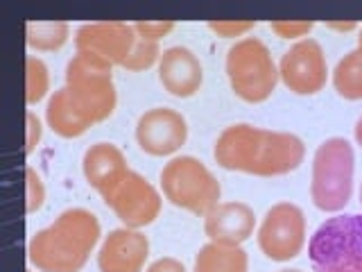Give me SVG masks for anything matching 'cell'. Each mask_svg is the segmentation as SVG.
I'll use <instances>...</instances> for the list:
<instances>
[{
	"label": "cell",
	"instance_id": "6da1fadb",
	"mask_svg": "<svg viewBox=\"0 0 362 272\" xmlns=\"http://www.w3.org/2000/svg\"><path fill=\"white\" fill-rule=\"evenodd\" d=\"M213 157L224 170L256 177H279L303 164L305 145L297 134L238 123L229 125L218 136Z\"/></svg>",
	"mask_w": 362,
	"mask_h": 272
},
{
	"label": "cell",
	"instance_id": "7a4b0ae2",
	"mask_svg": "<svg viewBox=\"0 0 362 272\" xmlns=\"http://www.w3.org/2000/svg\"><path fill=\"white\" fill-rule=\"evenodd\" d=\"M100 241V220L86 209H66L28 245L32 266L41 272H79Z\"/></svg>",
	"mask_w": 362,
	"mask_h": 272
},
{
	"label": "cell",
	"instance_id": "3957f363",
	"mask_svg": "<svg viewBox=\"0 0 362 272\" xmlns=\"http://www.w3.org/2000/svg\"><path fill=\"white\" fill-rule=\"evenodd\" d=\"M354 145L342 136L326 139L317 147L313 157L310 181V198L315 207L324 213L342 211L354 193Z\"/></svg>",
	"mask_w": 362,
	"mask_h": 272
},
{
	"label": "cell",
	"instance_id": "277c9868",
	"mask_svg": "<svg viewBox=\"0 0 362 272\" xmlns=\"http://www.w3.org/2000/svg\"><path fill=\"white\" fill-rule=\"evenodd\" d=\"M66 91L90 123L107 120L118 105L113 66L93 52H77L66 66Z\"/></svg>",
	"mask_w": 362,
	"mask_h": 272
},
{
	"label": "cell",
	"instance_id": "5b68a950",
	"mask_svg": "<svg viewBox=\"0 0 362 272\" xmlns=\"http://www.w3.org/2000/svg\"><path fill=\"white\" fill-rule=\"evenodd\" d=\"M315 272H362V215H333L308 241Z\"/></svg>",
	"mask_w": 362,
	"mask_h": 272
},
{
	"label": "cell",
	"instance_id": "8992f818",
	"mask_svg": "<svg viewBox=\"0 0 362 272\" xmlns=\"http://www.w3.org/2000/svg\"><path fill=\"white\" fill-rule=\"evenodd\" d=\"M226 77L238 98L249 105H258L276 91L279 66L263 41L247 37L235 41L226 52Z\"/></svg>",
	"mask_w": 362,
	"mask_h": 272
},
{
	"label": "cell",
	"instance_id": "52a82bcc",
	"mask_svg": "<svg viewBox=\"0 0 362 272\" xmlns=\"http://www.w3.org/2000/svg\"><path fill=\"white\" fill-rule=\"evenodd\" d=\"M161 188L170 204L195 215H206L220 204V181L199 159L181 154L161 170Z\"/></svg>",
	"mask_w": 362,
	"mask_h": 272
},
{
	"label": "cell",
	"instance_id": "ba28073f",
	"mask_svg": "<svg viewBox=\"0 0 362 272\" xmlns=\"http://www.w3.org/2000/svg\"><path fill=\"white\" fill-rule=\"evenodd\" d=\"M305 245V215L292 202H279L258 227V247L269 261L286 264L301 254Z\"/></svg>",
	"mask_w": 362,
	"mask_h": 272
},
{
	"label": "cell",
	"instance_id": "9c48e42d",
	"mask_svg": "<svg viewBox=\"0 0 362 272\" xmlns=\"http://www.w3.org/2000/svg\"><path fill=\"white\" fill-rule=\"evenodd\" d=\"M279 79L297 96H315L328 82V64L324 48L315 39L297 41L281 57Z\"/></svg>",
	"mask_w": 362,
	"mask_h": 272
},
{
	"label": "cell",
	"instance_id": "30bf717a",
	"mask_svg": "<svg viewBox=\"0 0 362 272\" xmlns=\"http://www.w3.org/2000/svg\"><path fill=\"white\" fill-rule=\"evenodd\" d=\"M161 202L163 200L158 191L134 170L107 200L116 218L129 230H143V227L152 225L161 213Z\"/></svg>",
	"mask_w": 362,
	"mask_h": 272
},
{
	"label": "cell",
	"instance_id": "8fae6325",
	"mask_svg": "<svg viewBox=\"0 0 362 272\" xmlns=\"http://www.w3.org/2000/svg\"><path fill=\"white\" fill-rule=\"evenodd\" d=\"M188 139V123L179 111L154 107L136 123V143L150 157H170L184 147Z\"/></svg>",
	"mask_w": 362,
	"mask_h": 272
},
{
	"label": "cell",
	"instance_id": "7c38bea8",
	"mask_svg": "<svg viewBox=\"0 0 362 272\" xmlns=\"http://www.w3.org/2000/svg\"><path fill=\"white\" fill-rule=\"evenodd\" d=\"M136 41L134 26L122 21H100L86 23L75 32L77 52H93L111 66H122L129 57Z\"/></svg>",
	"mask_w": 362,
	"mask_h": 272
},
{
	"label": "cell",
	"instance_id": "4fadbf2b",
	"mask_svg": "<svg viewBox=\"0 0 362 272\" xmlns=\"http://www.w3.org/2000/svg\"><path fill=\"white\" fill-rule=\"evenodd\" d=\"M150 256V241L139 230H113L98 252L100 272H141Z\"/></svg>",
	"mask_w": 362,
	"mask_h": 272
},
{
	"label": "cell",
	"instance_id": "5bb4252c",
	"mask_svg": "<svg viewBox=\"0 0 362 272\" xmlns=\"http://www.w3.org/2000/svg\"><path fill=\"white\" fill-rule=\"evenodd\" d=\"M158 82L173 98H192L204 84V68L199 57L184 45L163 50L161 60H158Z\"/></svg>",
	"mask_w": 362,
	"mask_h": 272
},
{
	"label": "cell",
	"instance_id": "9a60e30c",
	"mask_svg": "<svg viewBox=\"0 0 362 272\" xmlns=\"http://www.w3.org/2000/svg\"><path fill=\"white\" fill-rule=\"evenodd\" d=\"M82 170L90 188H95L102 200H109L132 170L122 150L113 143H93L84 152Z\"/></svg>",
	"mask_w": 362,
	"mask_h": 272
},
{
	"label": "cell",
	"instance_id": "2e32d148",
	"mask_svg": "<svg viewBox=\"0 0 362 272\" xmlns=\"http://www.w3.org/2000/svg\"><path fill=\"white\" fill-rule=\"evenodd\" d=\"M256 230L254 209L245 202H220L204 215V234L211 243L243 245Z\"/></svg>",
	"mask_w": 362,
	"mask_h": 272
},
{
	"label": "cell",
	"instance_id": "e0dca14e",
	"mask_svg": "<svg viewBox=\"0 0 362 272\" xmlns=\"http://www.w3.org/2000/svg\"><path fill=\"white\" fill-rule=\"evenodd\" d=\"M45 120H48V128L62 139H77L86 134L88 128H93V123L73 102L66 86L50 96L48 107H45Z\"/></svg>",
	"mask_w": 362,
	"mask_h": 272
},
{
	"label": "cell",
	"instance_id": "ac0fdd59",
	"mask_svg": "<svg viewBox=\"0 0 362 272\" xmlns=\"http://www.w3.org/2000/svg\"><path fill=\"white\" fill-rule=\"evenodd\" d=\"M192 272H249V256L240 245H204L197 256Z\"/></svg>",
	"mask_w": 362,
	"mask_h": 272
},
{
	"label": "cell",
	"instance_id": "d6986e66",
	"mask_svg": "<svg viewBox=\"0 0 362 272\" xmlns=\"http://www.w3.org/2000/svg\"><path fill=\"white\" fill-rule=\"evenodd\" d=\"M333 86L339 98L362 100V50H351L337 62L333 71Z\"/></svg>",
	"mask_w": 362,
	"mask_h": 272
},
{
	"label": "cell",
	"instance_id": "ffe728a7",
	"mask_svg": "<svg viewBox=\"0 0 362 272\" xmlns=\"http://www.w3.org/2000/svg\"><path fill=\"white\" fill-rule=\"evenodd\" d=\"M25 37L28 45L41 52H52L66 45L68 37H71V28L64 21H52V23H28L25 26Z\"/></svg>",
	"mask_w": 362,
	"mask_h": 272
},
{
	"label": "cell",
	"instance_id": "44dd1931",
	"mask_svg": "<svg viewBox=\"0 0 362 272\" xmlns=\"http://www.w3.org/2000/svg\"><path fill=\"white\" fill-rule=\"evenodd\" d=\"M50 91V73L43 60L30 55L25 60V100L28 105H37Z\"/></svg>",
	"mask_w": 362,
	"mask_h": 272
},
{
	"label": "cell",
	"instance_id": "7402d4cb",
	"mask_svg": "<svg viewBox=\"0 0 362 272\" xmlns=\"http://www.w3.org/2000/svg\"><path fill=\"white\" fill-rule=\"evenodd\" d=\"M158 60H161V48H158V43L147 41L136 34L134 48L127 60H124L122 68L124 71H132V73H141V71H147V68H152Z\"/></svg>",
	"mask_w": 362,
	"mask_h": 272
},
{
	"label": "cell",
	"instance_id": "603a6c76",
	"mask_svg": "<svg viewBox=\"0 0 362 272\" xmlns=\"http://www.w3.org/2000/svg\"><path fill=\"white\" fill-rule=\"evenodd\" d=\"M25 200H28V213H34L43 207L45 202V186H43V179L34 168L25 170Z\"/></svg>",
	"mask_w": 362,
	"mask_h": 272
},
{
	"label": "cell",
	"instance_id": "cb8c5ba5",
	"mask_svg": "<svg viewBox=\"0 0 362 272\" xmlns=\"http://www.w3.org/2000/svg\"><path fill=\"white\" fill-rule=\"evenodd\" d=\"M269 28L279 39H301L303 41V39H308L315 23H310V21H276V23H272Z\"/></svg>",
	"mask_w": 362,
	"mask_h": 272
},
{
	"label": "cell",
	"instance_id": "d4e9b609",
	"mask_svg": "<svg viewBox=\"0 0 362 272\" xmlns=\"http://www.w3.org/2000/svg\"><path fill=\"white\" fill-rule=\"evenodd\" d=\"M134 26V32L139 34V37L147 39V41H154L158 43L161 39H165L170 32L175 30V23H154V21H145V23H132Z\"/></svg>",
	"mask_w": 362,
	"mask_h": 272
},
{
	"label": "cell",
	"instance_id": "484cf974",
	"mask_svg": "<svg viewBox=\"0 0 362 272\" xmlns=\"http://www.w3.org/2000/svg\"><path fill=\"white\" fill-rule=\"evenodd\" d=\"M256 23L252 21H218V23H209V30H213L218 37L222 39H235V37H243L249 30H254Z\"/></svg>",
	"mask_w": 362,
	"mask_h": 272
},
{
	"label": "cell",
	"instance_id": "4316f807",
	"mask_svg": "<svg viewBox=\"0 0 362 272\" xmlns=\"http://www.w3.org/2000/svg\"><path fill=\"white\" fill-rule=\"evenodd\" d=\"M25 125H28V136H25V154H32L34 150H37V145L41 141V120L34 116L32 111H28L25 116Z\"/></svg>",
	"mask_w": 362,
	"mask_h": 272
},
{
	"label": "cell",
	"instance_id": "83f0119b",
	"mask_svg": "<svg viewBox=\"0 0 362 272\" xmlns=\"http://www.w3.org/2000/svg\"><path fill=\"white\" fill-rule=\"evenodd\" d=\"M147 272H186L184 264L173 256H161V259H156L154 264L147 268Z\"/></svg>",
	"mask_w": 362,
	"mask_h": 272
},
{
	"label": "cell",
	"instance_id": "f1b7e54d",
	"mask_svg": "<svg viewBox=\"0 0 362 272\" xmlns=\"http://www.w3.org/2000/svg\"><path fill=\"white\" fill-rule=\"evenodd\" d=\"M328 28L337 30V32H351L358 28V23H328Z\"/></svg>",
	"mask_w": 362,
	"mask_h": 272
},
{
	"label": "cell",
	"instance_id": "f546056e",
	"mask_svg": "<svg viewBox=\"0 0 362 272\" xmlns=\"http://www.w3.org/2000/svg\"><path fill=\"white\" fill-rule=\"evenodd\" d=\"M356 141H358V145L362 147V116H360V120H358V125H356Z\"/></svg>",
	"mask_w": 362,
	"mask_h": 272
},
{
	"label": "cell",
	"instance_id": "4dcf8cb0",
	"mask_svg": "<svg viewBox=\"0 0 362 272\" xmlns=\"http://www.w3.org/2000/svg\"><path fill=\"white\" fill-rule=\"evenodd\" d=\"M279 272H303V270H299V268H283Z\"/></svg>",
	"mask_w": 362,
	"mask_h": 272
},
{
	"label": "cell",
	"instance_id": "1f68e13d",
	"mask_svg": "<svg viewBox=\"0 0 362 272\" xmlns=\"http://www.w3.org/2000/svg\"><path fill=\"white\" fill-rule=\"evenodd\" d=\"M358 50H362V28H360V37H358Z\"/></svg>",
	"mask_w": 362,
	"mask_h": 272
},
{
	"label": "cell",
	"instance_id": "d6a6232c",
	"mask_svg": "<svg viewBox=\"0 0 362 272\" xmlns=\"http://www.w3.org/2000/svg\"><path fill=\"white\" fill-rule=\"evenodd\" d=\"M360 200H362V188H360Z\"/></svg>",
	"mask_w": 362,
	"mask_h": 272
},
{
	"label": "cell",
	"instance_id": "836d02e7",
	"mask_svg": "<svg viewBox=\"0 0 362 272\" xmlns=\"http://www.w3.org/2000/svg\"><path fill=\"white\" fill-rule=\"evenodd\" d=\"M28 272H32V270H28Z\"/></svg>",
	"mask_w": 362,
	"mask_h": 272
}]
</instances>
